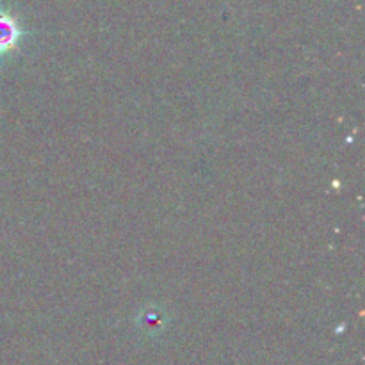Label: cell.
Returning a JSON list of instances; mask_svg holds the SVG:
<instances>
[{
    "instance_id": "obj_1",
    "label": "cell",
    "mask_w": 365,
    "mask_h": 365,
    "mask_svg": "<svg viewBox=\"0 0 365 365\" xmlns=\"http://www.w3.org/2000/svg\"><path fill=\"white\" fill-rule=\"evenodd\" d=\"M25 31L20 20L11 11L0 7V57L13 56L20 50Z\"/></svg>"
}]
</instances>
